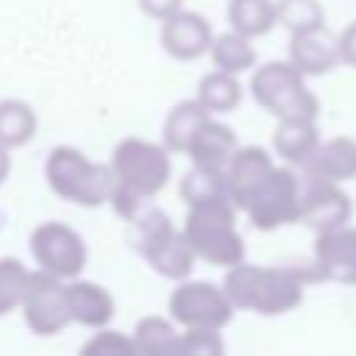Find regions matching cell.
Returning <instances> with one entry per match:
<instances>
[{"label": "cell", "instance_id": "obj_1", "mask_svg": "<svg viewBox=\"0 0 356 356\" xmlns=\"http://www.w3.org/2000/svg\"><path fill=\"white\" fill-rule=\"evenodd\" d=\"M312 267H264L236 261L222 278V289L234 309L253 312L261 317H275L298 309L303 303L306 284H314Z\"/></svg>", "mask_w": 356, "mask_h": 356}, {"label": "cell", "instance_id": "obj_2", "mask_svg": "<svg viewBox=\"0 0 356 356\" xmlns=\"http://www.w3.org/2000/svg\"><path fill=\"white\" fill-rule=\"evenodd\" d=\"M108 167L114 175V195L108 203L128 222L145 209V200L156 197L167 186L172 172L170 150L139 136L117 142Z\"/></svg>", "mask_w": 356, "mask_h": 356}, {"label": "cell", "instance_id": "obj_3", "mask_svg": "<svg viewBox=\"0 0 356 356\" xmlns=\"http://www.w3.org/2000/svg\"><path fill=\"white\" fill-rule=\"evenodd\" d=\"M184 236L195 253L211 267H231L245 259V239L236 228V206L228 197L186 206Z\"/></svg>", "mask_w": 356, "mask_h": 356}, {"label": "cell", "instance_id": "obj_4", "mask_svg": "<svg viewBox=\"0 0 356 356\" xmlns=\"http://www.w3.org/2000/svg\"><path fill=\"white\" fill-rule=\"evenodd\" d=\"M44 178H47V186L61 200H70L86 209L103 206L114 195L111 167L86 159L78 147H70V145H58L47 153Z\"/></svg>", "mask_w": 356, "mask_h": 356}, {"label": "cell", "instance_id": "obj_5", "mask_svg": "<svg viewBox=\"0 0 356 356\" xmlns=\"http://www.w3.org/2000/svg\"><path fill=\"white\" fill-rule=\"evenodd\" d=\"M134 242L139 256L150 264L153 273L170 281H184L189 278L195 267V253L184 236L181 228L170 222V217L161 209H142L134 220Z\"/></svg>", "mask_w": 356, "mask_h": 356}, {"label": "cell", "instance_id": "obj_6", "mask_svg": "<svg viewBox=\"0 0 356 356\" xmlns=\"http://www.w3.org/2000/svg\"><path fill=\"white\" fill-rule=\"evenodd\" d=\"M289 61H264L250 78L253 100L278 120H317L320 100Z\"/></svg>", "mask_w": 356, "mask_h": 356}, {"label": "cell", "instance_id": "obj_7", "mask_svg": "<svg viewBox=\"0 0 356 356\" xmlns=\"http://www.w3.org/2000/svg\"><path fill=\"white\" fill-rule=\"evenodd\" d=\"M253 228L275 231L300 217V175L292 167H273L242 209Z\"/></svg>", "mask_w": 356, "mask_h": 356}, {"label": "cell", "instance_id": "obj_8", "mask_svg": "<svg viewBox=\"0 0 356 356\" xmlns=\"http://www.w3.org/2000/svg\"><path fill=\"white\" fill-rule=\"evenodd\" d=\"M167 312L172 323L184 328H211L220 331L234 317V303L225 289L211 281H178L167 300Z\"/></svg>", "mask_w": 356, "mask_h": 356}, {"label": "cell", "instance_id": "obj_9", "mask_svg": "<svg viewBox=\"0 0 356 356\" xmlns=\"http://www.w3.org/2000/svg\"><path fill=\"white\" fill-rule=\"evenodd\" d=\"M19 306L25 325L36 337H56L72 323L67 306V284L44 270H28Z\"/></svg>", "mask_w": 356, "mask_h": 356}, {"label": "cell", "instance_id": "obj_10", "mask_svg": "<svg viewBox=\"0 0 356 356\" xmlns=\"http://www.w3.org/2000/svg\"><path fill=\"white\" fill-rule=\"evenodd\" d=\"M31 256L39 264V270L53 273L61 281L78 278L86 267V245L75 228L67 222H42L31 234Z\"/></svg>", "mask_w": 356, "mask_h": 356}, {"label": "cell", "instance_id": "obj_11", "mask_svg": "<svg viewBox=\"0 0 356 356\" xmlns=\"http://www.w3.org/2000/svg\"><path fill=\"white\" fill-rule=\"evenodd\" d=\"M353 214L350 197L339 189V184L314 178V175H300V217L298 222L309 225L314 234L334 231L339 225H348Z\"/></svg>", "mask_w": 356, "mask_h": 356}, {"label": "cell", "instance_id": "obj_12", "mask_svg": "<svg viewBox=\"0 0 356 356\" xmlns=\"http://www.w3.org/2000/svg\"><path fill=\"white\" fill-rule=\"evenodd\" d=\"M312 270L317 281L356 286V228L339 225L334 231L317 234Z\"/></svg>", "mask_w": 356, "mask_h": 356}, {"label": "cell", "instance_id": "obj_13", "mask_svg": "<svg viewBox=\"0 0 356 356\" xmlns=\"http://www.w3.org/2000/svg\"><path fill=\"white\" fill-rule=\"evenodd\" d=\"M159 39H161V47L167 56H172L178 61H195L209 53L214 33L203 14L178 8L175 14L161 19Z\"/></svg>", "mask_w": 356, "mask_h": 356}, {"label": "cell", "instance_id": "obj_14", "mask_svg": "<svg viewBox=\"0 0 356 356\" xmlns=\"http://www.w3.org/2000/svg\"><path fill=\"white\" fill-rule=\"evenodd\" d=\"M273 156L259 147V145H245L236 147L228 167H225V189H228V200L236 209H245V203L250 200V195L256 192V186L267 178V172L273 170Z\"/></svg>", "mask_w": 356, "mask_h": 356}, {"label": "cell", "instance_id": "obj_15", "mask_svg": "<svg viewBox=\"0 0 356 356\" xmlns=\"http://www.w3.org/2000/svg\"><path fill=\"white\" fill-rule=\"evenodd\" d=\"M236 134L231 125L214 120L211 114L197 125V131L192 134L189 145H186V156L192 159L195 167H206V170H220L225 172L234 150H236Z\"/></svg>", "mask_w": 356, "mask_h": 356}, {"label": "cell", "instance_id": "obj_16", "mask_svg": "<svg viewBox=\"0 0 356 356\" xmlns=\"http://www.w3.org/2000/svg\"><path fill=\"white\" fill-rule=\"evenodd\" d=\"M339 50H337V36L325 25L298 31L289 39V64L300 70L303 75H325L337 67Z\"/></svg>", "mask_w": 356, "mask_h": 356}, {"label": "cell", "instance_id": "obj_17", "mask_svg": "<svg viewBox=\"0 0 356 356\" xmlns=\"http://www.w3.org/2000/svg\"><path fill=\"white\" fill-rule=\"evenodd\" d=\"M67 306L72 323L83 328H103L114 317V298L106 286L83 278L67 281Z\"/></svg>", "mask_w": 356, "mask_h": 356}, {"label": "cell", "instance_id": "obj_18", "mask_svg": "<svg viewBox=\"0 0 356 356\" xmlns=\"http://www.w3.org/2000/svg\"><path fill=\"white\" fill-rule=\"evenodd\" d=\"M300 170L306 175L325 178L334 184L353 181L356 178V139H350V136H334L325 142L320 139L317 150Z\"/></svg>", "mask_w": 356, "mask_h": 356}, {"label": "cell", "instance_id": "obj_19", "mask_svg": "<svg viewBox=\"0 0 356 356\" xmlns=\"http://www.w3.org/2000/svg\"><path fill=\"white\" fill-rule=\"evenodd\" d=\"M320 145V128L314 120H281L273 131V150L289 164L303 167Z\"/></svg>", "mask_w": 356, "mask_h": 356}, {"label": "cell", "instance_id": "obj_20", "mask_svg": "<svg viewBox=\"0 0 356 356\" xmlns=\"http://www.w3.org/2000/svg\"><path fill=\"white\" fill-rule=\"evenodd\" d=\"M209 117V111L197 103V100H181L172 106V111L164 120L161 128V145L170 153H186V145L192 139V134L197 131V125Z\"/></svg>", "mask_w": 356, "mask_h": 356}, {"label": "cell", "instance_id": "obj_21", "mask_svg": "<svg viewBox=\"0 0 356 356\" xmlns=\"http://www.w3.org/2000/svg\"><path fill=\"white\" fill-rule=\"evenodd\" d=\"M209 114H228L242 103V86L236 75L214 70L206 72L197 83V97H195Z\"/></svg>", "mask_w": 356, "mask_h": 356}, {"label": "cell", "instance_id": "obj_22", "mask_svg": "<svg viewBox=\"0 0 356 356\" xmlns=\"http://www.w3.org/2000/svg\"><path fill=\"white\" fill-rule=\"evenodd\" d=\"M231 31L253 39L270 33L275 22V0H228Z\"/></svg>", "mask_w": 356, "mask_h": 356}, {"label": "cell", "instance_id": "obj_23", "mask_svg": "<svg viewBox=\"0 0 356 356\" xmlns=\"http://www.w3.org/2000/svg\"><path fill=\"white\" fill-rule=\"evenodd\" d=\"M136 353L145 356H178V331L167 317H142L131 334Z\"/></svg>", "mask_w": 356, "mask_h": 356}, {"label": "cell", "instance_id": "obj_24", "mask_svg": "<svg viewBox=\"0 0 356 356\" xmlns=\"http://www.w3.org/2000/svg\"><path fill=\"white\" fill-rule=\"evenodd\" d=\"M36 111L25 100H0V145L8 150L28 145L36 136Z\"/></svg>", "mask_w": 356, "mask_h": 356}, {"label": "cell", "instance_id": "obj_25", "mask_svg": "<svg viewBox=\"0 0 356 356\" xmlns=\"http://www.w3.org/2000/svg\"><path fill=\"white\" fill-rule=\"evenodd\" d=\"M209 53H211L214 70H222V72H231V75H239V72H245L256 64V50L250 44V39L236 33V31L214 36Z\"/></svg>", "mask_w": 356, "mask_h": 356}, {"label": "cell", "instance_id": "obj_26", "mask_svg": "<svg viewBox=\"0 0 356 356\" xmlns=\"http://www.w3.org/2000/svg\"><path fill=\"white\" fill-rule=\"evenodd\" d=\"M184 203H200V200H214V197H228L225 189V172L220 170H206V167H195L181 178L178 186Z\"/></svg>", "mask_w": 356, "mask_h": 356}, {"label": "cell", "instance_id": "obj_27", "mask_svg": "<svg viewBox=\"0 0 356 356\" xmlns=\"http://www.w3.org/2000/svg\"><path fill=\"white\" fill-rule=\"evenodd\" d=\"M275 22H281L289 33H298V31L325 25V11L317 0H278Z\"/></svg>", "mask_w": 356, "mask_h": 356}, {"label": "cell", "instance_id": "obj_28", "mask_svg": "<svg viewBox=\"0 0 356 356\" xmlns=\"http://www.w3.org/2000/svg\"><path fill=\"white\" fill-rule=\"evenodd\" d=\"M25 278H28V267L19 259H14V256L0 259V317L19 306Z\"/></svg>", "mask_w": 356, "mask_h": 356}, {"label": "cell", "instance_id": "obj_29", "mask_svg": "<svg viewBox=\"0 0 356 356\" xmlns=\"http://www.w3.org/2000/svg\"><path fill=\"white\" fill-rule=\"evenodd\" d=\"M83 356H134L136 345L131 337H122L120 331L111 328H97V334H92L83 345H81Z\"/></svg>", "mask_w": 356, "mask_h": 356}, {"label": "cell", "instance_id": "obj_30", "mask_svg": "<svg viewBox=\"0 0 356 356\" xmlns=\"http://www.w3.org/2000/svg\"><path fill=\"white\" fill-rule=\"evenodd\" d=\"M225 345L220 331L211 328H186L178 334V356H222Z\"/></svg>", "mask_w": 356, "mask_h": 356}, {"label": "cell", "instance_id": "obj_31", "mask_svg": "<svg viewBox=\"0 0 356 356\" xmlns=\"http://www.w3.org/2000/svg\"><path fill=\"white\" fill-rule=\"evenodd\" d=\"M337 50L339 61L348 67H356V22H350L339 36H337Z\"/></svg>", "mask_w": 356, "mask_h": 356}, {"label": "cell", "instance_id": "obj_32", "mask_svg": "<svg viewBox=\"0 0 356 356\" xmlns=\"http://www.w3.org/2000/svg\"><path fill=\"white\" fill-rule=\"evenodd\" d=\"M181 3L184 0H139V8L147 14V17H153V19H167L170 14H175L178 8H181Z\"/></svg>", "mask_w": 356, "mask_h": 356}, {"label": "cell", "instance_id": "obj_33", "mask_svg": "<svg viewBox=\"0 0 356 356\" xmlns=\"http://www.w3.org/2000/svg\"><path fill=\"white\" fill-rule=\"evenodd\" d=\"M8 172H11V156H8V147L0 145V186L8 178Z\"/></svg>", "mask_w": 356, "mask_h": 356}]
</instances>
